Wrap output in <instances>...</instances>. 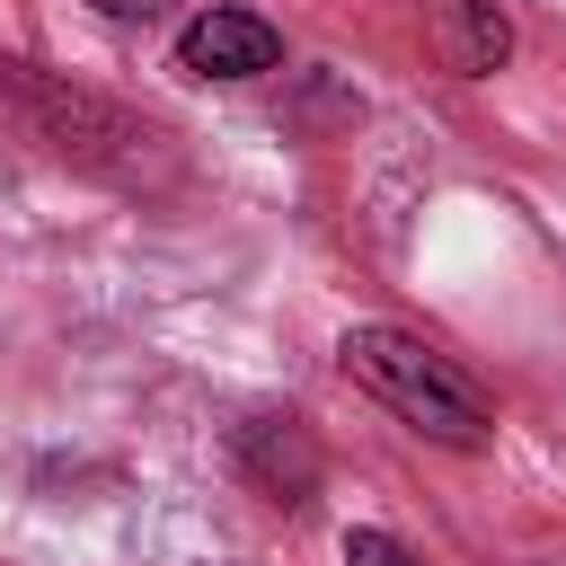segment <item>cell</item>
<instances>
[{
    "instance_id": "8992f818",
    "label": "cell",
    "mask_w": 566,
    "mask_h": 566,
    "mask_svg": "<svg viewBox=\"0 0 566 566\" xmlns=\"http://www.w3.org/2000/svg\"><path fill=\"white\" fill-rule=\"evenodd\" d=\"M345 566H424V557L389 531H345Z\"/></svg>"
},
{
    "instance_id": "3957f363",
    "label": "cell",
    "mask_w": 566,
    "mask_h": 566,
    "mask_svg": "<svg viewBox=\"0 0 566 566\" xmlns=\"http://www.w3.org/2000/svg\"><path fill=\"white\" fill-rule=\"evenodd\" d=\"M230 460H239V478L265 495V504H283V513H301L310 495H318V478H327V451H318V433L283 407V416H248L239 424V442H230Z\"/></svg>"
},
{
    "instance_id": "52a82bcc",
    "label": "cell",
    "mask_w": 566,
    "mask_h": 566,
    "mask_svg": "<svg viewBox=\"0 0 566 566\" xmlns=\"http://www.w3.org/2000/svg\"><path fill=\"white\" fill-rule=\"evenodd\" d=\"M88 9H97V18H115V27H150L168 0H88Z\"/></svg>"
},
{
    "instance_id": "5b68a950",
    "label": "cell",
    "mask_w": 566,
    "mask_h": 566,
    "mask_svg": "<svg viewBox=\"0 0 566 566\" xmlns=\"http://www.w3.org/2000/svg\"><path fill=\"white\" fill-rule=\"evenodd\" d=\"M424 44H433V62L451 80H495L504 53H513V27H504L495 0H433L424 9Z\"/></svg>"
},
{
    "instance_id": "277c9868",
    "label": "cell",
    "mask_w": 566,
    "mask_h": 566,
    "mask_svg": "<svg viewBox=\"0 0 566 566\" xmlns=\"http://www.w3.org/2000/svg\"><path fill=\"white\" fill-rule=\"evenodd\" d=\"M283 62V35L256 9H195L177 27V71L186 80H256Z\"/></svg>"
},
{
    "instance_id": "6da1fadb",
    "label": "cell",
    "mask_w": 566,
    "mask_h": 566,
    "mask_svg": "<svg viewBox=\"0 0 566 566\" xmlns=\"http://www.w3.org/2000/svg\"><path fill=\"white\" fill-rule=\"evenodd\" d=\"M336 371H345L363 398H380L398 424H416L424 442L478 451V442L495 433L486 389H478L451 354H433L424 336H407V327H345V336H336Z\"/></svg>"
},
{
    "instance_id": "7a4b0ae2",
    "label": "cell",
    "mask_w": 566,
    "mask_h": 566,
    "mask_svg": "<svg viewBox=\"0 0 566 566\" xmlns=\"http://www.w3.org/2000/svg\"><path fill=\"white\" fill-rule=\"evenodd\" d=\"M0 106L27 124V142H44L53 159H71V168H88V177H142V159H150V142H159V133L133 124L115 97H97V88L44 71V62H18V53H0Z\"/></svg>"
}]
</instances>
